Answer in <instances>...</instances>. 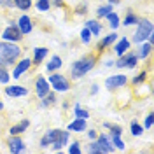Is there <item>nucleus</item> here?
<instances>
[{
  "instance_id": "20",
  "label": "nucleus",
  "mask_w": 154,
  "mask_h": 154,
  "mask_svg": "<svg viewBox=\"0 0 154 154\" xmlns=\"http://www.w3.org/2000/svg\"><path fill=\"white\" fill-rule=\"evenodd\" d=\"M61 67H63V60L58 54H53V56L49 58V61L46 63V70L48 72H58Z\"/></svg>"
},
{
  "instance_id": "13",
  "label": "nucleus",
  "mask_w": 154,
  "mask_h": 154,
  "mask_svg": "<svg viewBox=\"0 0 154 154\" xmlns=\"http://www.w3.org/2000/svg\"><path fill=\"white\" fill-rule=\"evenodd\" d=\"M68 142H70V131H68V130H60L56 140L51 144V147H53V151H58V152H60Z\"/></svg>"
},
{
  "instance_id": "25",
  "label": "nucleus",
  "mask_w": 154,
  "mask_h": 154,
  "mask_svg": "<svg viewBox=\"0 0 154 154\" xmlns=\"http://www.w3.org/2000/svg\"><path fill=\"white\" fill-rule=\"evenodd\" d=\"M105 19L109 21V26L114 30V32H116L117 28H119V25H121V19H119V16L116 14L114 11H112V12H109V14L105 16Z\"/></svg>"
},
{
  "instance_id": "46",
  "label": "nucleus",
  "mask_w": 154,
  "mask_h": 154,
  "mask_svg": "<svg viewBox=\"0 0 154 154\" xmlns=\"http://www.w3.org/2000/svg\"><path fill=\"white\" fill-rule=\"evenodd\" d=\"M2 110H4V103H2V102H0V112H2Z\"/></svg>"
},
{
  "instance_id": "16",
  "label": "nucleus",
  "mask_w": 154,
  "mask_h": 154,
  "mask_svg": "<svg viewBox=\"0 0 154 154\" xmlns=\"http://www.w3.org/2000/svg\"><path fill=\"white\" fill-rule=\"evenodd\" d=\"M5 95L11 96V98H21V96H26L28 95V89L25 86H7L5 84Z\"/></svg>"
},
{
  "instance_id": "30",
  "label": "nucleus",
  "mask_w": 154,
  "mask_h": 154,
  "mask_svg": "<svg viewBox=\"0 0 154 154\" xmlns=\"http://www.w3.org/2000/svg\"><path fill=\"white\" fill-rule=\"evenodd\" d=\"M145 81H147V70H142V72H138V74L131 79V84H133V86H140V84H144Z\"/></svg>"
},
{
  "instance_id": "29",
  "label": "nucleus",
  "mask_w": 154,
  "mask_h": 154,
  "mask_svg": "<svg viewBox=\"0 0 154 154\" xmlns=\"http://www.w3.org/2000/svg\"><path fill=\"white\" fill-rule=\"evenodd\" d=\"M110 142H112V145H114L117 151H125L126 145L125 142H123V138H121V135H110Z\"/></svg>"
},
{
  "instance_id": "23",
  "label": "nucleus",
  "mask_w": 154,
  "mask_h": 154,
  "mask_svg": "<svg viewBox=\"0 0 154 154\" xmlns=\"http://www.w3.org/2000/svg\"><path fill=\"white\" fill-rule=\"evenodd\" d=\"M48 54H49V49L48 48H35V49H33V56H32L33 65H40Z\"/></svg>"
},
{
  "instance_id": "10",
  "label": "nucleus",
  "mask_w": 154,
  "mask_h": 154,
  "mask_svg": "<svg viewBox=\"0 0 154 154\" xmlns=\"http://www.w3.org/2000/svg\"><path fill=\"white\" fill-rule=\"evenodd\" d=\"M49 91H51V86H49L48 79L44 75H37V79H35V95L38 98H44Z\"/></svg>"
},
{
  "instance_id": "41",
  "label": "nucleus",
  "mask_w": 154,
  "mask_h": 154,
  "mask_svg": "<svg viewBox=\"0 0 154 154\" xmlns=\"http://www.w3.org/2000/svg\"><path fill=\"white\" fill-rule=\"evenodd\" d=\"M152 123H154V114L149 112L147 117H145V121H144V130H151L152 128Z\"/></svg>"
},
{
  "instance_id": "7",
  "label": "nucleus",
  "mask_w": 154,
  "mask_h": 154,
  "mask_svg": "<svg viewBox=\"0 0 154 154\" xmlns=\"http://www.w3.org/2000/svg\"><path fill=\"white\" fill-rule=\"evenodd\" d=\"M23 37L25 35L21 33V30L18 28L16 23H9L2 32V40H7V42H21Z\"/></svg>"
},
{
  "instance_id": "22",
  "label": "nucleus",
  "mask_w": 154,
  "mask_h": 154,
  "mask_svg": "<svg viewBox=\"0 0 154 154\" xmlns=\"http://www.w3.org/2000/svg\"><path fill=\"white\" fill-rule=\"evenodd\" d=\"M30 126V119H23V121H19L16 125H12L9 128V135H21L26 131V128Z\"/></svg>"
},
{
  "instance_id": "28",
  "label": "nucleus",
  "mask_w": 154,
  "mask_h": 154,
  "mask_svg": "<svg viewBox=\"0 0 154 154\" xmlns=\"http://www.w3.org/2000/svg\"><path fill=\"white\" fill-rule=\"evenodd\" d=\"M130 131H131L133 137H142V133H144V126L140 125L138 121H131V125H130Z\"/></svg>"
},
{
  "instance_id": "45",
  "label": "nucleus",
  "mask_w": 154,
  "mask_h": 154,
  "mask_svg": "<svg viewBox=\"0 0 154 154\" xmlns=\"http://www.w3.org/2000/svg\"><path fill=\"white\" fill-rule=\"evenodd\" d=\"M110 5H117V4H121V0H107Z\"/></svg>"
},
{
  "instance_id": "12",
  "label": "nucleus",
  "mask_w": 154,
  "mask_h": 154,
  "mask_svg": "<svg viewBox=\"0 0 154 154\" xmlns=\"http://www.w3.org/2000/svg\"><path fill=\"white\" fill-rule=\"evenodd\" d=\"M16 25H18V28L21 30L23 35H28V33L33 32V21H32V18L28 14H21L18 18V21H16Z\"/></svg>"
},
{
  "instance_id": "3",
  "label": "nucleus",
  "mask_w": 154,
  "mask_h": 154,
  "mask_svg": "<svg viewBox=\"0 0 154 154\" xmlns=\"http://www.w3.org/2000/svg\"><path fill=\"white\" fill-rule=\"evenodd\" d=\"M152 33H154L152 21H151L149 18H140L138 23H137V30H135V33H133V42L140 44V42L147 40Z\"/></svg>"
},
{
  "instance_id": "44",
  "label": "nucleus",
  "mask_w": 154,
  "mask_h": 154,
  "mask_svg": "<svg viewBox=\"0 0 154 154\" xmlns=\"http://www.w3.org/2000/svg\"><path fill=\"white\" fill-rule=\"evenodd\" d=\"M89 93H91V95H96V93H98V84H93L91 89H89Z\"/></svg>"
},
{
  "instance_id": "43",
  "label": "nucleus",
  "mask_w": 154,
  "mask_h": 154,
  "mask_svg": "<svg viewBox=\"0 0 154 154\" xmlns=\"http://www.w3.org/2000/svg\"><path fill=\"white\" fill-rule=\"evenodd\" d=\"M96 130H88V138H89V140H95L96 138Z\"/></svg>"
},
{
  "instance_id": "9",
  "label": "nucleus",
  "mask_w": 154,
  "mask_h": 154,
  "mask_svg": "<svg viewBox=\"0 0 154 154\" xmlns=\"http://www.w3.org/2000/svg\"><path fill=\"white\" fill-rule=\"evenodd\" d=\"M5 144H7V149H9L11 154H19V152H25V151H26L25 140H23L19 135H11Z\"/></svg>"
},
{
  "instance_id": "18",
  "label": "nucleus",
  "mask_w": 154,
  "mask_h": 154,
  "mask_svg": "<svg viewBox=\"0 0 154 154\" xmlns=\"http://www.w3.org/2000/svg\"><path fill=\"white\" fill-rule=\"evenodd\" d=\"M86 119H81V117H75L74 121H70L67 126L68 131H74V133H81V131H86Z\"/></svg>"
},
{
  "instance_id": "31",
  "label": "nucleus",
  "mask_w": 154,
  "mask_h": 154,
  "mask_svg": "<svg viewBox=\"0 0 154 154\" xmlns=\"http://www.w3.org/2000/svg\"><path fill=\"white\" fill-rule=\"evenodd\" d=\"M32 5H33V2H32V0H16V9H19L21 12L30 11Z\"/></svg>"
},
{
  "instance_id": "19",
  "label": "nucleus",
  "mask_w": 154,
  "mask_h": 154,
  "mask_svg": "<svg viewBox=\"0 0 154 154\" xmlns=\"http://www.w3.org/2000/svg\"><path fill=\"white\" fill-rule=\"evenodd\" d=\"M84 26L91 32L93 37H100V33H102V30H103V25H102L98 19H88Z\"/></svg>"
},
{
  "instance_id": "1",
  "label": "nucleus",
  "mask_w": 154,
  "mask_h": 154,
  "mask_svg": "<svg viewBox=\"0 0 154 154\" xmlns=\"http://www.w3.org/2000/svg\"><path fill=\"white\" fill-rule=\"evenodd\" d=\"M98 56L100 54L96 51H91V53H86L84 56L77 58L75 61H72L70 63V77L68 79L75 81V79L84 77L88 72H91L96 67V63H98Z\"/></svg>"
},
{
  "instance_id": "14",
  "label": "nucleus",
  "mask_w": 154,
  "mask_h": 154,
  "mask_svg": "<svg viewBox=\"0 0 154 154\" xmlns=\"http://www.w3.org/2000/svg\"><path fill=\"white\" fill-rule=\"evenodd\" d=\"M96 144L102 147V151H103V154H110V152H114L116 151V147L112 145V142H110V137L105 133H100V135H96Z\"/></svg>"
},
{
  "instance_id": "21",
  "label": "nucleus",
  "mask_w": 154,
  "mask_h": 154,
  "mask_svg": "<svg viewBox=\"0 0 154 154\" xmlns=\"http://www.w3.org/2000/svg\"><path fill=\"white\" fill-rule=\"evenodd\" d=\"M151 53H152V44L147 40V42H140V49L137 51V58H138V61L140 60H147V58L151 56Z\"/></svg>"
},
{
  "instance_id": "11",
  "label": "nucleus",
  "mask_w": 154,
  "mask_h": 154,
  "mask_svg": "<svg viewBox=\"0 0 154 154\" xmlns=\"http://www.w3.org/2000/svg\"><path fill=\"white\" fill-rule=\"evenodd\" d=\"M116 40H117V33H116V32H112V33H109V35H105L103 38H100V40H98L95 51L98 53V54H102L105 49H109L112 44H114Z\"/></svg>"
},
{
  "instance_id": "4",
  "label": "nucleus",
  "mask_w": 154,
  "mask_h": 154,
  "mask_svg": "<svg viewBox=\"0 0 154 154\" xmlns=\"http://www.w3.org/2000/svg\"><path fill=\"white\" fill-rule=\"evenodd\" d=\"M48 82H49V86L53 88L56 93H67L68 89L72 88L70 79H68L67 75H63V74H56V72H51Z\"/></svg>"
},
{
  "instance_id": "33",
  "label": "nucleus",
  "mask_w": 154,
  "mask_h": 154,
  "mask_svg": "<svg viewBox=\"0 0 154 154\" xmlns=\"http://www.w3.org/2000/svg\"><path fill=\"white\" fill-rule=\"evenodd\" d=\"M68 154H82V147L79 140H72V144L68 145Z\"/></svg>"
},
{
  "instance_id": "15",
  "label": "nucleus",
  "mask_w": 154,
  "mask_h": 154,
  "mask_svg": "<svg viewBox=\"0 0 154 154\" xmlns=\"http://www.w3.org/2000/svg\"><path fill=\"white\" fill-rule=\"evenodd\" d=\"M112 46H114V53L117 56H121V54H125L126 51L131 48V40L128 37H121V38H117Z\"/></svg>"
},
{
  "instance_id": "32",
  "label": "nucleus",
  "mask_w": 154,
  "mask_h": 154,
  "mask_svg": "<svg viewBox=\"0 0 154 154\" xmlns=\"http://www.w3.org/2000/svg\"><path fill=\"white\" fill-rule=\"evenodd\" d=\"M9 81H11V74L7 70V67L0 65V82L2 84H9Z\"/></svg>"
},
{
  "instance_id": "17",
  "label": "nucleus",
  "mask_w": 154,
  "mask_h": 154,
  "mask_svg": "<svg viewBox=\"0 0 154 154\" xmlns=\"http://www.w3.org/2000/svg\"><path fill=\"white\" fill-rule=\"evenodd\" d=\"M58 133H60V128H53V130H49V131H46V133L42 135V138H40V147L44 149V147H48V145H51L54 140H56Z\"/></svg>"
},
{
  "instance_id": "2",
  "label": "nucleus",
  "mask_w": 154,
  "mask_h": 154,
  "mask_svg": "<svg viewBox=\"0 0 154 154\" xmlns=\"http://www.w3.org/2000/svg\"><path fill=\"white\" fill-rule=\"evenodd\" d=\"M19 58H21V48L18 46V42L0 40V65L9 68Z\"/></svg>"
},
{
  "instance_id": "35",
  "label": "nucleus",
  "mask_w": 154,
  "mask_h": 154,
  "mask_svg": "<svg viewBox=\"0 0 154 154\" xmlns=\"http://www.w3.org/2000/svg\"><path fill=\"white\" fill-rule=\"evenodd\" d=\"M86 151L91 154H103V151H102V147L96 144V140H93V142H89V144L86 145Z\"/></svg>"
},
{
  "instance_id": "39",
  "label": "nucleus",
  "mask_w": 154,
  "mask_h": 154,
  "mask_svg": "<svg viewBox=\"0 0 154 154\" xmlns=\"http://www.w3.org/2000/svg\"><path fill=\"white\" fill-rule=\"evenodd\" d=\"M91 37H93V35H91V32H89L86 26L81 30V42H82V44H89V42H91Z\"/></svg>"
},
{
  "instance_id": "36",
  "label": "nucleus",
  "mask_w": 154,
  "mask_h": 154,
  "mask_svg": "<svg viewBox=\"0 0 154 154\" xmlns=\"http://www.w3.org/2000/svg\"><path fill=\"white\" fill-rule=\"evenodd\" d=\"M109 12H112V5H110V4H107V5H100V7L96 9V16H98V18H105Z\"/></svg>"
},
{
  "instance_id": "6",
  "label": "nucleus",
  "mask_w": 154,
  "mask_h": 154,
  "mask_svg": "<svg viewBox=\"0 0 154 154\" xmlns=\"http://www.w3.org/2000/svg\"><path fill=\"white\" fill-rule=\"evenodd\" d=\"M32 67H33V61H32V58H19L18 61L12 65V72H11V77H12L14 81H18L19 77L23 75L25 72H28Z\"/></svg>"
},
{
  "instance_id": "26",
  "label": "nucleus",
  "mask_w": 154,
  "mask_h": 154,
  "mask_svg": "<svg viewBox=\"0 0 154 154\" xmlns=\"http://www.w3.org/2000/svg\"><path fill=\"white\" fill-rule=\"evenodd\" d=\"M40 100H42V103H40L42 107L54 105V103H56V91H49L48 95L44 96V98H40Z\"/></svg>"
},
{
  "instance_id": "24",
  "label": "nucleus",
  "mask_w": 154,
  "mask_h": 154,
  "mask_svg": "<svg viewBox=\"0 0 154 154\" xmlns=\"http://www.w3.org/2000/svg\"><path fill=\"white\" fill-rule=\"evenodd\" d=\"M138 19H140V16H138V14H135L131 9H128V11H126L125 19H123V25H125V26H133V25H137V23H138Z\"/></svg>"
},
{
  "instance_id": "8",
  "label": "nucleus",
  "mask_w": 154,
  "mask_h": 154,
  "mask_svg": "<svg viewBox=\"0 0 154 154\" xmlns=\"http://www.w3.org/2000/svg\"><path fill=\"white\" fill-rule=\"evenodd\" d=\"M125 86H128V75H125V74H116V75L105 79V88L109 91H117Z\"/></svg>"
},
{
  "instance_id": "37",
  "label": "nucleus",
  "mask_w": 154,
  "mask_h": 154,
  "mask_svg": "<svg viewBox=\"0 0 154 154\" xmlns=\"http://www.w3.org/2000/svg\"><path fill=\"white\" fill-rule=\"evenodd\" d=\"M88 2H81L79 5H75V9H74V12H75L77 16H86L88 14Z\"/></svg>"
},
{
  "instance_id": "38",
  "label": "nucleus",
  "mask_w": 154,
  "mask_h": 154,
  "mask_svg": "<svg viewBox=\"0 0 154 154\" xmlns=\"http://www.w3.org/2000/svg\"><path fill=\"white\" fill-rule=\"evenodd\" d=\"M103 126H105V128H109L110 135H121V133H123V128H121L119 125H112V123H103Z\"/></svg>"
},
{
  "instance_id": "40",
  "label": "nucleus",
  "mask_w": 154,
  "mask_h": 154,
  "mask_svg": "<svg viewBox=\"0 0 154 154\" xmlns=\"http://www.w3.org/2000/svg\"><path fill=\"white\" fill-rule=\"evenodd\" d=\"M0 7L2 9H14L16 7V0H0Z\"/></svg>"
},
{
  "instance_id": "5",
  "label": "nucleus",
  "mask_w": 154,
  "mask_h": 154,
  "mask_svg": "<svg viewBox=\"0 0 154 154\" xmlns=\"http://www.w3.org/2000/svg\"><path fill=\"white\" fill-rule=\"evenodd\" d=\"M137 65H138L137 53H131L130 49L126 51L125 54H121V56L114 61V67H117V68H135Z\"/></svg>"
},
{
  "instance_id": "34",
  "label": "nucleus",
  "mask_w": 154,
  "mask_h": 154,
  "mask_svg": "<svg viewBox=\"0 0 154 154\" xmlns=\"http://www.w3.org/2000/svg\"><path fill=\"white\" fill-rule=\"evenodd\" d=\"M35 7H37L40 12H48L51 9V0H37L35 2Z\"/></svg>"
},
{
  "instance_id": "27",
  "label": "nucleus",
  "mask_w": 154,
  "mask_h": 154,
  "mask_svg": "<svg viewBox=\"0 0 154 154\" xmlns=\"http://www.w3.org/2000/svg\"><path fill=\"white\" fill-rule=\"evenodd\" d=\"M74 116L88 121V119H89V110H88V109H82L79 103H75V107H74Z\"/></svg>"
},
{
  "instance_id": "42",
  "label": "nucleus",
  "mask_w": 154,
  "mask_h": 154,
  "mask_svg": "<svg viewBox=\"0 0 154 154\" xmlns=\"http://www.w3.org/2000/svg\"><path fill=\"white\" fill-rule=\"evenodd\" d=\"M51 5H56L60 9H63V7H65V2H63V0H51Z\"/></svg>"
}]
</instances>
